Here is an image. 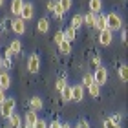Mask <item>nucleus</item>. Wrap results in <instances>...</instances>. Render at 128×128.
<instances>
[{
    "mask_svg": "<svg viewBox=\"0 0 128 128\" xmlns=\"http://www.w3.org/2000/svg\"><path fill=\"white\" fill-rule=\"evenodd\" d=\"M28 104H30V108L35 110V112H40V110L44 108V101H42V97H38V95H33Z\"/></svg>",
    "mask_w": 128,
    "mask_h": 128,
    "instance_id": "f8f14e48",
    "label": "nucleus"
},
{
    "mask_svg": "<svg viewBox=\"0 0 128 128\" xmlns=\"http://www.w3.org/2000/svg\"><path fill=\"white\" fill-rule=\"evenodd\" d=\"M70 26H72L73 30H80V28H82V15H75L72 18V24Z\"/></svg>",
    "mask_w": 128,
    "mask_h": 128,
    "instance_id": "4be33fe9",
    "label": "nucleus"
},
{
    "mask_svg": "<svg viewBox=\"0 0 128 128\" xmlns=\"http://www.w3.org/2000/svg\"><path fill=\"white\" fill-rule=\"evenodd\" d=\"M22 6H24V0H11V13H13V16L20 15Z\"/></svg>",
    "mask_w": 128,
    "mask_h": 128,
    "instance_id": "2eb2a0df",
    "label": "nucleus"
},
{
    "mask_svg": "<svg viewBox=\"0 0 128 128\" xmlns=\"http://www.w3.org/2000/svg\"><path fill=\"white\" fill-rule=\"evenodd\" d=\"M94 22H95V13L88 11L86 15H82V26H86V28H94Z\"/></svg>",
    "mask_w": 128,
    "mask_h": 128,
    "instance_id": "f3484780",
    "label": "nucleus"
},
{
    "mask_svg": "<svg viewBox=\"0 0 128 128\" xmlns=\"http://www.w3.org/2000/svg\"><path fill=\"white\" fill-rule=\"evenodd\" d=\"M73 128H79V126H77V124H75V126H73Z\"/></svg>",
    "mask_w": 128,
    "mask_h": 128,
    "instance_id": "37998d69",
    "label": "nucleus"
},
{
    "mask_svg": "<svg viewBox=\"0 0 128 128\" xmlns=\"http://www.w3.org/2000/svg\"><path fill=\"white\" fill-rule=\"evenodd\" d=\"M59 6L64 9V13H68V11H72V6H73V0H57Z\"/></svg>",
    "mask_w": 128,
    "mask_h": 128,
    "instance_id": "a878e982",
    "label": "nucleus"
},
{
    "mask_svg": "<svg viewBox=\"0 0 128 128\" xmlns=\"http://www.w3.org/2000/svg\"><path fill=\"white\" fill-rule=\"evenodd\" d=\"M6 97H8V95H6V92L0 88V102H4V99H6Z\"/></svg>",
    "mask_w": 128,
    "mask_h": 128,
    "instance_id": "4c0bfd02",
    "label": "nucleus"
},
{
    "mask_svg": "<svg viewBox=\"0 0 128 128\" xmlns=\"http://www.w3.org/2000/svg\"><path fill=\"white\" fill-rule=\"evenodd\" d=\"M104 18H106V30L110 31H119L121 28H123V18H121V15L119 13H115V11H112V13H108V15H104Z\"/></svg>",
    "mask_w": 128,
    "mask_h": 128,
    "instance_id": "f257e3e1",
    "label": "nucleus"
},
{
    "mask_svg": "<svg viewBox=\"0 0 128 128\" xmlns=\"http://www.w3.org/2000/svg\"><path fill=\"white\" fill-rule=\"evenodd\" d=\"M20 128H28V126H24V124H22V126H20Z\"/></svg>",
    "mask_w": 128,
    "mask_h": 128,
    "instance_id": "79ce46f5",
    "label": "nucleus"
},
{
    "mask_svg": "<svg viewBox=\"0 0 128 128\" xmlns=\"http://www.w3.org/2000/svg\"><path fill=\"white\" fill-rule=\"evenodd\" d=\"M60 95H62V101H70V99H72V86L66 84V86H64V90L60 92Z\"/></svg>",
    "mask_w": 128,
    "mask_h": 128,
    "instance_id": "cd10ccee",
    "label": "nucleus"
},
{
    "mask_svg": "<svg viewBox=\"0 0 128 128\" xmlns=\"http://www.w3.org/2000/svg\"><path fill=\"white\" fill-rule=\"evenodd\" d=\"M62 40H64V33H62V31H57V33H55V37H53V42L59 46Z\"/></svg>",
    "mask_w": 128,
    "mask_h": 128,
    "instance_id": "c756f323",
    "label": "nucleus"
},
{
    "mask_svg": "<svg viewBox=\"0 0 128 128\" xmlns=\"http://www.w3.org/2000/svg\"><path fill=\"white\" fill-rule=\"evenodd\" d=\"M37 30H38V33H48L50 31V20L46 18H38V22H37Z\"/></svg>",
    "mask_w": 128,
    "mask_h": 128,
    "instance_id": "a211bd4d",
    "label": "nucleus"
},
{
    "mask_svg": "<svg viewBox=\"0 0 128 128\" xmlns=\"http://www.w3.org/2000/svg\"><path fill=\"white\" fill-rule=\"evenodd\" d=\"M84 88L80 84H73L72 86V99H70V101H73V102H80L84 99Z\"/></svg>",
    "mask_w": 128,
    "mask_h": 128,
    "instance_id": "6e6552de",
    "label": "nucleus"
},
{
    "mask_svg": "<svg viewBox=\"0 0 128 128\" xmlns=\"http://www.w3.org/2000/svg\"><path fill=\"white\" fill-rule=\"evenodd\" d=\"M94 28H95L97 31H102V30H106V18H104V15H102V13H97V15H95Z\"/></svg>",
    "mask_w": 128,
    "mask_h": 128,
    "instance_id": "ddd939ff",
    "label": "nucleus"
},
{
    "mask_svg": "<svg viewBox=\"0 0 128 128\" xmlns=\"http://www.w3.org/2000/svg\"><path fill=\"white\" fill-rule=\"evenodd\" d=\"M15 108H16L15 97H6L4 102H0V117H2V119H8L9 115L15 112Z\"/></svg>",
    "mask_w": 128,
    "mask_h": 128,
    "instance_id": "f03ea898",
    "label": "nucleus"
},
{
    "mask_svg": "<svg viewBox=\"0 0 128 128\" xmlns=\"http://www.w3.org/2000/svg\"><path fill=\"white\" fill-rule=\"evenodd\" d=\"M55 0H50V2H48V6H46V9H48V11H53V8H55Z\"/></svg>",
    "mask_w": 128,
    "mask_h": 128,
    "instance_id": "e433bc0d",
    "label": "nucleus"
},
{
    "mask_svg": "<svg viewBox=\"0 0 128 128\" xmlns=\"http://www.w3.org/2000/svg\"><path fill=\"white\" fill-rule=\"evenodd\" d=\"M66 84H68V80H66V77H64V75L57 79V82H55V90H57V94H60V92L64 90V86H66Z\"/></svg>",
    "mask_w": 128,
    "mask_h": 128,
    "instance_id": "b1692460",
    "label": "nucleus"
},
{
    "mask_svg": "<svg viewBox=\"0 0 128 128\" xmlns=\"http://www.w3.org/2000/svg\"><path fill=\"white\" fill-rule=\"evenodd\" d=\"M4 128H9V126H4Z\"/></svg>",
    "mask_w": 128,
    "mask_h": 128,
    "instance_id": "c03bdc74",
    "label": "nucleus"
},
{
    "mask_svg": "<svg viewBox=\"0 0 128 128\" xmlns=\"http://www.w3.org/2000/svg\"><path fill=\"white\" fill-rule=\"evenodd\" d=\"M77 126H79V128H90V123H88L86 119H80L79 123H77Z\"/></svg>",
    "mask_w": 128,
    "mask_h": 128,
    "instance_id": "473e14b6",
    "label": "nucleus"
},
{
    "mask_svg": "<svg viewBox=\"0 0 128 128\" xmlns=\"http://www.w3.org/2000/svg\"><path fill=\"white\" fill-rule=\"evenodd\" d=\"M37 119H38V115H37V112H35V110H28V112H26V115H24V119H22V121H24V126H28V128H31L35 123H37Z\"/></svg>",
    "mask_w": 128,
    "mask_h": 128,
    "instance_id": "1a4fd4ad",
    "label": "nucleus"
},
{
    "mask_svg": "<svg viewBox=\"0 0 128 128\" xmlns=\"http://www.w3.org/2000/svg\"><path fill=\"white\" fill-rule=\"evenodd\" d=\"M119 79L123 80V82L128 80V66H126V64H121V68H119Z\"/></svg>",
    "mask_w": 128,
    "mask_h": 128,
    "instance_id": "bb28decb",
    "label": "nucleus"
},
{
    "mask_svg": "<svg viewBox=\"0 0 128 128\" xmlns=\"http://www.w3.org/2000/svg\"><path fill=\"white\" fill-rule=\"evenodd\" d=\"M60 128H72V124L70 123H60Z\"/></svg>",
    "mask_w": 128,
    "mask_h": 128,
    "instance_id": "58836bf2",
    "label": "nucleus"
},
{
    "mask_svg": "<svg viewBox=\"0 0 128 128\" xmlns=\"http://www.w3.org/2000/svg\"><path fill=\"white\" fill-rule=\"evenodd\" d=\"M90 84H94V73H84V75H82V82H80V86H82V88H88Z\"/></svg>",
    "mask_w": 128,
    "mask_h": 128,
    "instance_id": "5701e85b",
    "label": "nucleus"
},
{
    "mask_svg": "<svg viewBox=\"0 0 128 128\" xmlns=\"http://www.w3.org/2000/svg\"><path fill=\"white\" fill-rule=\"evenodd\" d=\"M110 121H112V123H117V124H121V121H123V115L121 114H114L112 117H108Z\"/></svg>",
    "mask_w": 128,
    "mask_h": 128,
    "instance_id": "7c9ffc66",
    "label": "nucleus"
},
{
    "mask_svg": "<svg viewBox=\"0 0 128 128\" xmlns=\"http://www.w3.org/2000/svg\"><path fill=\"white\" fill-rule=\"evenodd\" d=\"M31 128H48V123H46V121H42V119H37V123H35Z\"/></svg>",
    "mask_w": 128,
    "mask_h": 128,
    "instance_id": "2f4dec72",
    "label": "nucleus"
},
{
    "mask_svg": "<svg viewBox=\"0 0 128 128\" xmlns=\"http://www.w3.org/2000/svg\"><path fill=\"white\" fill-rule=\"evenodd\" d=\"M51 13H53V16H55L57 20H62V18H64V9L59 6V2L55 4V8H53V11H51Z\"/></svg>",
    "mask_w": 128,
    "mask_h": 128,
    "instance_id": "393cba45",
    "label": "nucleus"
},
{
    "mask_svg": "<svg viewBox=\"0 0 128 128\" xmlns=\"http://www.w3.org/2000/svg\"><path fill=\"white\" fill-rule=\"evenodd\" d=\"M102 128H123V126H121V124H117V123H112L110 119H104Z\"/></svg>",
    "mask_w": 128,
    "mask_h": 128,
    "instance_id": "c85d7f7f",
    "label": "nucleus"
},
{
    "mask_svg": "<svg viewBox=\"0 0 128 128\" xmlns=\"http://www.w3.org/2000/svg\"><path fill=\"white\" fill-rule=\"evenodd\" d=\"M18 16H20L22 20L30 22L33 16H35V6H33V2H24V6H22V11H20Z\"/></svg>",
    "mask_w": 128,
    "mask_h": 128,
    "instance_id": "20e7f679",
    "label": "nucleus"
},
{
    "mask_svg": "<svg viewBox=\"0 0 128 128\" xmlns=\"http://www.w3.org/2000/svg\"><path fill=\"white\" fill-rule=\"evenodd\" d=\"M11 84H13V80H11V75L8 72H0V88L4 92H8L11 88Z\"/></svg>",
    "mask_w": 128,
    "mask_h": 128,
    "instance_id": "9d476101",
    "label": "nucleus"
},
{
    "mask_svg": "<svg viewBox=\"0 0 128 128\" xmlns=\"http://www.w3.org/2000/svg\"><path fill=\"white\" fill-rule=\"evenodd\" d=\"M48 128H60V121H51L48 124Z\"/></svg>",
    "mask_w": 128,
    "mask_h": 128,
    "instance_id": "c9c22d12",
    "label": "nucleus"
},
{
    "mask_svg": "<svg viewBox=\"0 0 128 128\" xmlns=\"http://www.w3.org/2000/svg\"><path fill=\"white\" fill-rule=\"evenodd\" d=\"M62 33H64V40H68V42H73V40L77 38V30H73L72 26H68Z\"/></svg>",
    "mask_w": 128,
    "mask_h": 128,
    "instance_id": "dca6fc26",
    "label": "nucleus"
},
{
    "mask_svg": "<svg viewBox=\"0 0 128 128\" xmlns=\"http://www.w3.org/2000/svg\"><path fill=\"white\" fill-rule=\"evenodd\" d=\"M28 72L33 75H37L40 72V57L37 53H31L30 59H28Z\"/></svg>",
    "mask_w": 128,
    "mask_h": 128,
    "instance_id": "39448f33",
    "label": "nucleus"
},
{
    "mask_svg": "<svg viewBox=\"0 0 128 128\" xmlns=\"http://www.w3.org/2000/svg\"><path fill=\"white\" fill-rule=\"evenodd\" d=\"M4 2H6V0H0V8H2V6H4Z\"/></svg>",
    "mask_w": 128,
    "mask_h": 128,
    "instance_id": "a19ab883",
    "label": "nucleus"
},
{
    "mask_svg": "<svg viewBox=\"0 0 128 128\" xmlns=\"http://www.w3.org/2000/svg\"><path fill=\"white\" fill-rule=\"evenodd\" d=\"M22 124H24V121H22V117H20L16 112H13V114L8 117V126H9V128H20Z\"/></svg>",
    "mask_w": 128,
    "mask_h": 128,
    "instance_id": "9b49d317",
    "label": "nucleus"
},
{
    "mask_svg": "<svg viewBox=\"0 0 128 128\" xmlns=\"http://www.w3.org/2000/svg\"><path fill=\"white\" fill-rule=\"evenodd\" d=\"M121 42H123V44H126V30H124V26L123 28H121Z\"/></svg>",
    "mask_w": 128,
    "mask_h": 128,
    "instance_id": "f704fd0d",
    "label": "nucleus"
},
{
    "mask_svg": "<svg viewBox=\"0 0 128 128\" xmlns=\"http://www.w3.org/2000/svg\"><path fill=\"white\" fill-rule=\"evenodd\" d=\"M88 9L92 13H102V0H90L88 2Z\"/></svg>",
    "mask_w": 128,
    "mask_h": 128,
    "instance_id": "4468645a",
    "label": "nucleus"
},
{
    "mask_svg": "<svg viewBox=\"0 0 128 128\" xmlns=\"http://www.w3.org/2000/svg\"><path fill=\"white\" fill-rule=\"evenodd\" d=\"M92 66H94V68L101 66V57H94V59H92Z\"/></svg>",
    "mask_w": 128,
    "mask_h": 128,
    "instance_id": "72a5a7b5",
    "label": "nucleus"
},
{
    "mask_svg": "<svg viewBox=\"0 0 128 128\" xmlns=\"http://www.w3.org/2000/svg\"><path fill=\"white\" fill-rule=\"evenodd\" d=\"M13 55H18L20 51H22V42L18 38H15V40H11V44H9V48H8Z\"/></svg>",
    "mask_w": 128,
    "mask_h": 128,
    "instance_id": "6ab92c4d",
    "label": "nucleus"
},
{
    "mask_svg": "<svg viewBox=\"0 0 128 128\" xmlns=\"http://www.w3.org/2000/svg\"><path fill=\"white\" fill-rule=\"evenodd\" d=\"M59 51H60L62 55H70V53H72V42L62 40V42L59 44Z\"/></svg>",
    "mask_w": 128,
    "mask_h": 128,
    "instance_id": "412c9836",
    "label": "nucleus"
},
{
    "mask_svg": "<svg viewBox=\"0 0 128 128\" xmlns=\"http://www.w3.org/2000/svg\"><path fill=\"white\" fill-rule=\"evenodd\" d=\"M2 60L4 59H2V55H0V72H2Z\"/></svg>",
    "mask_w": 128,
    "mask_h": 128,
    "instance_id": "ea45409f",
    "label": "nucleus"
},
{
    "mask_svg": "<svg viewBox=\"0 0 128 128\" xmlns=\"http://www.w3.org/2000/svg\"><path fill=\"white\" fill-rule=\"evenodd\" d=\"M114 42V31H110V30H102V31H99V44L104 46V48H108L110 44Z\"/></svg>",
    "mask_w": 128,
    "mask_h": 128,
    "instance_id": "0eeeda50",
    "label": "nucleus"
},
{
    "mask_svg": "<svg viewBox=\"0 0 128 128\" xmlns=\"http://www.w3.org/2000/svg\"><path fill=\"white\" fill-rule=\"evenodd\" d=\"M94 82H97L99 86H104L108 82V70L102 66H99V68H95V72H94Z\"/></svg>",
    "mask_w": 128,
    "mask_h": 128,
    "instance_id": "7ed1b4c3",
    "label": "nucleus"
},
{
    "mask_svg": "<svg viewBox=\"0 0 128 128\" xmlns=\"http://www.w3.org/2000/svg\"><path fill=\"white\" fill-rule=\"evenodd\" d=\"M88 94H90V97H94V99H97L99 95H101V86H99L97 82H94V84H90L88 88Z\"/></svg>",
    "mask_w": 128,
    "mask_h": 128,
    "instance_id": "aec40b11",
    "label": "nucleus"
},
{
    "mask_svg": "<svg viewBox=\"0 0 128 128\" xmlns=\"http://www.w3.org/2000/svg\"><path fill=\"white\" fill-rule=\"evenodd\" d=\"M28 30V26H26V20H22L20 16H15L13 22H11V31H13L15 35H24Z\"/></svg>",
    "mask_w": 128,
    "mask_h": 128,
    "instance_id": "423d86ee",
    "label": "nucleus"
}]
</instances>
